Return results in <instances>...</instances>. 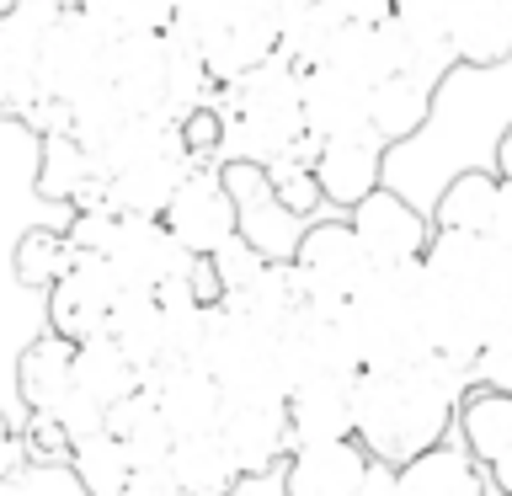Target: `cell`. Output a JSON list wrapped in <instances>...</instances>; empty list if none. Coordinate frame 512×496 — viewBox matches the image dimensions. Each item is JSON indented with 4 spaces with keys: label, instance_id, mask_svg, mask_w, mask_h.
<instances>
[{
    "label": "cell",
    "instance_id": "cell-1",
    "mask_svg": "<svg viewBox=\"0 0 512 496\" xmlns=\"http://www.w3.org/2000/svg\"><path fill=\"white\" fill-rule=\"evenodd\" d=\"M475 390V363L459 352H427L411 368H363L352 384V416L358 443L374 459L406 464L443 443L454 427L459 400Z\"/></svg>",
    "mask_w": 512,
    "mask_h": 496
},
{
    "label": "cell",
    "instance_id": "cell-2",
    "mask_svg": "<svg viewBox=\"0 0 512 496\" xmlns=\"http://www.w3.org/2000/svg\"><path fill=\"white\" fill-rule=\"evenodd\" d=\"M422 299L432 352L475 363V347L512 320V251L486 230H438L422 256Z\"/></svg>",
    "mask_w": 512,
    "mask_h": 496
},
{
    "label": "cell",
    "instance_id": "cell-3",
    "mask_svg": "<svg viewBox=\"0 0 512 496\" xmlns=\"http://www.w3.org/2000/svg\"><path fill=\"white\" fill-rule=\"evenodd\" d=\"M214 107L224 118L219 166L224 160H262V166H272L278 155L299 150L310 139L304 134V70L288 64L283 54H272L267 64H256L230 86H219Z\"/></svg>",
    "mask_w": 512,
    "mask_h": 496
},
{
    "label": "cell",
    "instance_id": "cell-4",
    "mask_svg": "<svg viewBox=\"0 0 512 496\" xmlns=\"http://www.w3.org/2000/svg\"><path fill=\"white\" fill-rule=\"evenodd\" d=\"M347 326L358 336L363 368H411L432 352L427 336V299H422V262L379 267L347 304Z\"/></svg>",
    "mask_w": 512,
    "mask_h": 496
},
{
    "label": "cell",
    "instance_id": "cell-5",
    "mask_svg": "<svg viewBox=\"0 0 512 496\" xmlns=\"http://www.w3.org/2000/svg\"><path fill=\"white\" fill-rule=\"evenodd\" d=\"M166 32L198 48L214 86H230V80L278 54L283 0H182V11Z\"/></svg>",
    "mask_w": 512,
    "mask_h": 496
},
{
    "label": "cell",
    "instance_id": "cell-6",
    "mask_svg": "<svg viewBox=\"0 0 512 496\" xmlns=\"http://www.w3.org/2000/svg\"><path fill=\"white\" fill-rule=\"evenodd\" d=\"M112 43H118V32L70 0V6L59 11L54 32H48V43H43L38 91L59 96V102H70V107L112 91Z\"/></svg>",
    "mask_w": 512,
    "mask_h": 496
},
{
    "label": "cell",
    "instance_id": "cell-7",
    "mask_svg": "<svg viewBox=\"0 0 512 496\" xmlns=\"http://www.w3.org/2000/svg\"><path fill=\"white\" fill-rule=\"evenodd\" d=\"M294 272H299V299L304 310L315 315H342L358 288L379 272L374 251L358 240L347 219H315L299 240V256H294Z\"/></svg>",
    "mask_w": 512,
    "mask_h": 496
},
{
    "label": "cell",
    "instance_id": "cell-8",
    "mask_svg": "<svg viewBox=\"0 0 512 496\" xmlns=\"http://www.w3.org/2000/svg\"><path fill=\"white\" fill-rule=\"evenodd\" d=\"M224 182H230V198H235V235L262 262H294L310 219L283 203V192L272 187L262 160H224Z\"/></svg>",
    "mask_w": 512,
    "mask_h": 496
},
{
    "label": "cell",
    "instance_id": "cell-9",
    "mask_svg": "<svg viewBox=\"0 0 512 496\" xmlns=\"http://www.w3.org/2000/svg\"><path fill=\"white\" fill-rule=\"evenodd\" d=\"M70 0H6L0 6V118H22L38 102V59Z\"/></svg>",
    "mask_w": 512,
    "mask_h": 496
},
{
    "label": "cell",
    "instance_id": "cell-10",
    "mask_svg": "<svg viewBox=\"0 0 512 496\" xmlns=\"http://www.w3.org/2000/svg\"><path fill=\"white\" fill-rule=\"evenodd\" d=\"M118 294H123V278L107 262V251H75L70 272L48 288V331L70 336V342H86V336L107 331Z\"/></svg>",
    "mask_w": 512,
    "mask_h": 496
},
{
    "label": "cell",
    "instance_id": "cell-11",
    "mask_svg": "<svg viewBox=\"0 0 512 496\" xmlns=\"http://www.w3.org/2000/svg\"><path fill=\"white\" fill-rule=\"evenodd\" d=\"M347 224L358 230V240L374 251L379 267H395V262H422L438 224H432L427 208H416L400 187H374L358 208H347Z\"/></svg>",
    "mask_w": 512,
    "mask_h": 496
},
{
    "label": "cell",
    "instance_id": "cell-12",
    "mask_svg": "<svg viewBox=\"0 0 512 496\" xmlns=\"http://www.w3.org/2000/svg\"><path fill=\"white\" fill-rule=\"evenodd\" d=\"M107 262L118 267L123 288H160L171 278H187L198 267V256L171 235V224L160 214H118Z\"/></svg>",
    "mask_w": 512,
    "mask_h": 496
},
{
    "label": "cell",
    "instance_id": "cell-13",
    "mask_svg": "<svg viewBox=\"0 0 512 496\" xmlns=\"http://www.w3.org/2000/svg\"><path fill=\"white\" fill-rule=\"evenodd\" d=\"M160 219L171 224V235L192 256L224 251L235 240V198H230V182H224V166H192Z\"/></svg>",
    "mask_w": 512,
    "mask_h": 496
},
{
    "label": "cell",
    "instance_id": "cell-14",
    "mask_svg": "<svg viewBox=\"0 0 512 496\" xmlns=\"http://www.w3.org/2000/svg\"><path fill=\"white\" fill-rule=\"evenodd\" d=\"M310 166H315V182H320L331 208H358L374 187H384L390 144L374 128L368 134H347V139H315Z\"/></svg>",
    "mask_w": 512,
    "mask_h": 496
},
{
    "label": "cell",
    "instance_id": "cell-15",
    "mask_svg": "<svg viewBox=\"0 0 512 496\" xmlns=\"http://www.w3.org/2000/svg\"><path fill=\"white\" fill-rule=\"evenodd\" d=\"M176 48L166 32H123L112 43V96L123 112H171Z\"/></svg>",
    "mask_w": 512,
    "mask_h": 496
},
{
    "label": "cell",
    "instance_id": "cell-16",
    "mask_svg": "<svg viewBox=\"0 0 512 496\" xmlns=\"http://www.w3.org/2000/svg\"><path fill=\"white\" fill-rule=\"evenodd\" d=\"M144 390L155 395L160 416L171 422L176 438L187 432H214L224 416V384L214 379V368H203L198 358H171L155 374H144Z\"/></svg>",
    "mask_w": 512,
    "mask_h": 496
},
{
    "label": "cell",
    "instance_id": "cell-17",
    "mask_svg": "<svg viewBox=\"0 0 512 496\" xmlns=\"http://www.w3.org/2000/svg\"><path fill=\"white\" fill-rule=\"evenodd\" d=\"M374 128V86L336 64L304 70V134L310 139H347Z\"/></svg>",
    "mask_w": 512,
    "mask_h": 496
},
{
    "label": "cell",
    "instance_id": "cell-18",
    "mask_svg": "<svg viewBox=\"0 0 512 496\" xmlns=\"http://www.w3.org/2000/svg\"><path fill=\"white\" fill-rule=\"evenodd\" d=\"M352 384L358 374H315L288 390V443H336L358 438V416H352Z\"/></svg>",
    "mask_w": 512,
    "mask_h": 496
},
{
    "label": "cell",
    "instance_id": "cell-19",
    "mask_svg": "<svg viewBox=\"0 0 512 496\" xmlns=\"http://www.w3.org/2000/svg\"><path fill=\"white\" fill-rule=\"evenodd\" d=\"M368 448L358 438H336V443H304L288 448L283 459V496H358L368 475Z\"/></svg>",
    "mask_w": 512,
    "mask_h": 496
},
{
    "label": "cell",
    "instance_id": "cell-20",
    "mask_svg": "<svg viewBox=\"0 0 512 496\" xmlns=\"http://www.w3.org/2000/svg\"><path fill=\"white\" fill-rule=\"evenodd\" d=\"M219 438L230 443V454L240 459L246 475L272 470L294 448L288 443V400H224Z\"/></svg>",
    "mask_w": 512,
    "mask_h": 496
},
{
    "label": "cell",
    "instance_id": "cell-21",
    "mask_svg": "<svg viewBox=\"0 0 512 496\" xmlns=\"http://www.w3.org/2000/svg\"><path fill=\"white\" fill-rule=\"evenodd\" d=\"M192 166H198L192 150L176 144V150H160L150 160H139V166L107 171L102 198H107V208H118V214H166V203L176 198V187L187 182Z\"/></svg>",
    "mask_w": 512,
    "mask_h": 496
},
{
    "label": "cell",
    "instance_id": "cell-22",
    "mask_svg": "<svg viewBox=\"0 0 512 496\" xmlns=\"http://www.w3.org/2000/svg\"><path fill=\"white\" fill-rule=\"evenodd\" d=\"M454 59L470 70H496L512 59V0H459L448 16Z\"/></svg>",
    "mask_w": 512,
    "mask_h": 496
},
{
    "label": "cell",
    "instance_id": "cell-23",
    "mask_svg": "<svg viewBox=\"0 0 512 496\" xmlns=\"http://www.w3.org/2000/svg\"><path fill=\"white\" fill-rule=\"evenodd\" d=\"M438 86H443V80L427 75V70L384 75L374 86V134L390 144V150H395V144H406V139H416L427 128L432 107H438Z\"/></svg>",
    "mask_w": 512,
    "mask_h": 496
},
{
    "label": "cell",
    "instance_id": "cell-24",
    "mask_svg": "<svg viewBox=\"0 0 512 496\" xmlns=\"http://www.w3.org/2000/svg\"><path fill=\"white\" fill-rule=\"evenodd\" d=\"M16 390H22L27 411H59L75 390V342L59 331H43L38 342L22 347L16 358Z\"/></svg>",
    "mask_w": 512,
    "mask_h": 496
},
{
    "label": "cell",
    "instance_id": "cell-25",
    "mask_svg": "<svg viewBox=\"0 0 512 496\" xmlns=\"http://www.w3.org/2000/svg\"><path fill=\"white\" fill-rule=\"evenodd\" d=\"M107 336L118 342L128 358L139 363V374H155L160 363H171V342H166V315H160L155 288H123L112 304Z\"/></svg>",
    "mask_w": 512,
    "mask_h": 496
},
{
    "label": "cell",
    "instance_id": "cell-26",
    "mask_svg": "<svg viewBox=\"0 0 512 496\" xmlns=\"http://www.w3.org/2000/svg\"><path fill=\"white\" fill-rule=\"evenodd\" d=\"M107 432L128 448V464H134V470H166L171 464L176 432H171L166 416H160L150 390H134L128 400H118V406L107 411Z\"/></svg>",
    "mask_w": 512,
    "mask_h": 496
},
{
    "label": "cell",
    "instance_id": "cell-27",
    "mask_svg": "<svg viewBox=\"0 0 512 496\" xmlns=\"http://www.w3.org/2000/svg\"><path fill=\"white\" fill-rule=\"evenodd\" d=\"M400 496H486V464L470 448L432 443L400 464Z\"/></svg>",
    "mask_w": 512,
    "mask_h": 496
},
{
    "label": "cell",
    "instance_id": "cell-28",
    "mask_svg": "<svg viewBox=\"0 0 512 496\" xmlns=\"http://www.w3.org/2000/svg\"><path fill=\"white\" fill-rule=\"evenodd\" d=\"M166 470L182 480L192 496H230L240 480H246L240 459L230 454V443L219 438V427H214V432H187V438H176Z\"/></svg>",
    "mask_w": 512,
    "mask_h": 496
},
{
    "label": "cell",
    "instance_id": "cell-29",
    "mask_svg": "<svg viewBox=\"0 0 512 496\" xmlns=\"http://www.w3.org/2000/svg\"><path fill=\"white\" fill-rule=\"evenodd\" d=\"M454 427H459L464 448L486 464V475L502 459H512V395L507 390H486V384H475V390L459 400Z\"/></svg>",
    "mask_w": 512,
    "mask_h": 496
},
{
    "label": "cell",
    "instance_id": "cell-30",
    "mask_svg": "<svg viewBox=\"0 0 512 496\" xmlns=\"http://www.w3.org/2000/svg\"><path fill=\"white\" fill-rule=\"evenodd\" d=\"M75 390H86L91 400H102V406L112 411L118 400L144 390V374L107 331H96V336H86V342H75Z\"/></svg>",
    "mask_w": 512,
    "mask_h": 496
},
{
    "label": "cell",
    "instance_id": "cell-31",
    "mask_svg": "<svg viewBox=\"0 0 512 496\" xmlns=\"http://www.w3.org/2000/svg\"><path fill=\"white\" fill-rule=\"evenodd\" d=\"M496 192H502V176L486 166H464L443 182V192L432 198V224L438 230H491L496 214Z\"/></svg>",
    "mask_w": 512,
    "mask_h": 496
},
{
    "label": "cell",
    "instance_id": "cell-32",
    "mask_svg": "<svg viewBox=\"0 0 512 496\" xmlns=\"http://www.w3.org/2000/svg\"><path fill=\"white\" fill-rule=\"evenodd\" d=\"M75 262V246H70V235L64 230H43V224H32V230L16 240V251H11V272H16V283L22 288H54L64 272H70Z\"/></svg>",
    "mask_w": 512,
    "mask_h": 496
},
{
    "label": "cell",
    "instance_id": "cell-33",
    "mask_svg": "<svg viewBox=\"0 0 512 496\" xmlns=\"http://www.w3.org/2000/svg\"><path fill=\"white\" fill-rule=\"evenodd\" d=\"M70 470H75L86 496H123L134 464H128V448L112 438V432H91L86 443L70 448Z\"/></svg>",
    "mask_w": 512,
    "mask_h": 496
},
{
    "label": "cell",
    "instance_id": "cell-34",
    "mask_svg": "<svg viewBox=\"0 0 512 496\" xmlns=\"http://www.w3.org/2000/svg\"><path fill=\"white\" fill-rule=\"evenodd\" d=\"M75 6H86L96 22H107L123 38V32H166L182 0H75Z\"/></svg>",
    "mask_w": 512,
    "mask_h": 496
},
{
    "label": "cell",
    "instance_id": "cell-35",
    "mask_svg": "<svg viewBox=\"0 0 512 496\" xmlns=\"http://www.w3.org/2000/svg\"><path fill=\"white\" fill-rule=\"evenodd\" d=\"M475 384L512 395V320H507V326H496L486 342L475 347Z\"/></svg>",
    "mask_w": 512,
    "mask_h": 496
},
{
    "label": "cell",
    "instance_id": "cell-36",
    "mask_svg": "<svg viewBox=\"0 0 512 496\" xmlns=\"http://www.w3.org/2000/svg\"><path fill=\"white\" fill-rule=\"evenodd\" d=\"M112 230H118V208L96 203V208H75V219L64 224L75 251H107L112 246Z\"/></svg>",
    "mask_w": 512,
    "mask_h": 496
},
{
    "label": "cell",
    "instance_id": "cell-37",
    "mask_svg": "<svg viewBox=\"0 0 512 496\" xmlns=\"http://www.w3.org/2000/svg\"><path fill=\"white\" fill-rule=\"evenodd\" d=\"M54 416H59V427H64V438H70V448L86 443L91 432H107V406H102V400H91L86 390H70V400H64Z\"/></svg>",
    "mask_w": 512,
    "mask_h": 496
},
{
    "label": "cell",
    "instance_id": "cell-38",
    "mask_svg": "<svg viewBox=\"0 0 512 496\" xmlns=\"http://www.w3.org/2000/svg\"><path fill=\"white\" fill-rule=\"evenodd\" d=\"M459 0H395V16L411 27H427V32H448V16H454Z\"/></svg>",
    "mask_w": 512,
    "mask_h": 496
},
{
    "label": "cell",
    "instance_id": "cell-39",
    "mask_svg": "<svg viewBox=\"0 0 512 496\" xmlns=\"http://www.w3.org/2000/svg\"><path fill=\"white\" fill-rule=\"evenodd\" d=\"M123 496H192V491L171 470H134L128 486H123Z\"/></svg>",
    "mask_w": 512,
    "mask_h": 496
},
{
    "label": "cell",
    "instance_id": "cell-40",
    "mask_svg": "<svg viewBox=\"0 0 512 496\" xmlns=\"http://www.w3.org/2000/svg\"><path fill=\"white\" fill-rule=\"evenodd\" d=\"M358 496H400V464H390V459H368V475H363Z\"/></svg>",
    "mask_w": 512,
    "mask_h": 496
},
{
    "label": "cell",
    "instance_id": "cell-41",
    "mask_svg": "<svg viewBox=\"0 0 512 496\" xmlns=\"http://www.w3.org/2000/svg\"><path fill=\"white\" fill-rule=\"evenodd\" d=\"M22 459H27V438L6 422V416H0V480L22 470Z\"/></svg>",
    "mask_w": 512,
    "mask_h": 496
},
{
    "label": "cell",
    "instance_id": "cell-42",
    "mask_svg": "<svg viewBox=\"0 0 512 496\" xmlns=\"http://www.w3.org/2000/svg\"><path fill=\"white\" fill-rule=\"evenodd\" d=\"M486 235H496L512 251V182H502V192H496V214H491V230Z\"/></svg>",
    "mask_w": 512,
    "mask_h": 496
},
{
    "label": "cell",
    "instance_id": "cell-43",
    "mask_svg": "<svg viewBox=\"0 0 512 496\" xmlns=\"http://www.w3.org/2000/svg\"><path fill=\"white\" fill-rule=\"evenodd\" d=\"M491 171L502 176V182H512V123L502 128V139H496V150H491Z\"/></svg>",
    "mask_w": 512,
    "mask_h": 496
},
{
    "label": "cell",
    "instance_id": "cell-44",
    "mask_svg": "<svg viewBox=\"0 0 512 496\" xmlns=\"http://www.w3.org/2000/svg\"><path fill=\"white\" fill-rule=\"evenodd\" d=\"M299 6H310V0H283V16H288V11H299Z\"/></svg>",
    "mask_w": 512,
    "mask_h": 496
},
{
    "label": "cell",
    "instance_id": "cell-45",
    "mask_svg": "<svg viewBox=\"0 0 512 496\" xmlns=\"http://www.w3.org/2000/svg\"><path fill=\"white\" fill-rule=\"evenodd\" d=\"M502 496H512V491H502Z\"/></svg>",
    "mask_w": 512,
    "mask_h": 496
}]
</instances>
